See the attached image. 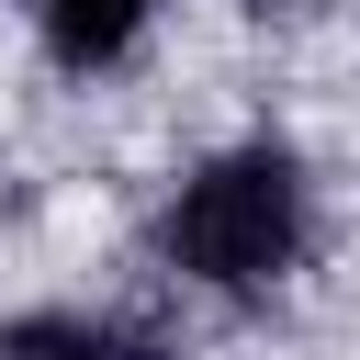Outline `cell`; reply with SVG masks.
Returning <instances> with one entry per match:
<instances>
[{"instance_id":"1","label":"cell","mask_w":360,"mask_h":360,"mask_svg":"<svg viewBox=\"0 0 360 360\" xmlns=\"http://www.w3.org/2000/svg\"><path fill=\"white\" fill-rule=\"evenodd\" d=\"M315 236V191H304V158L292 146H225L202 158L180 191H169V270L202 281V292H270Z\"/></svg>"},{"instance_id":"2","label":"cell","mask_w":360,"mask_h":360,"mask_svg":"<svg viewBox=\"0 0 360 360\" xmlns=\"http://www.w3.org/2000/svg\"><path fill=\"white\" fill-rule=\"evenodd\" d=\"M146 22H158V0H34V34H45V56H56L68 79L124 68V56L146 45Z\"/></svg>"},{"instance_id":"3","label":"cell","mask_w":360,"mask_h":360,"mask_svg":"<svg viewBox=\"0 0 360 360\" xmlns=\"http://www.w3.org/2000/svg\"><path fill=\"white\" fill-rule=\"evenodd\" d=\"M0 360H158V338L112 315H22L0 326Z\"/></svg>"}]
</instances>
